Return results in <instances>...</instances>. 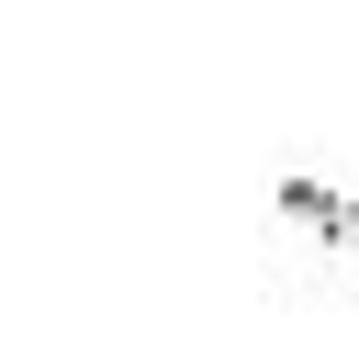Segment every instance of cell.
I'll return each instance as SVG.
<instances>
[{"label": "cell", "mask_w": 359, "mask_h": 359, "mask_svg": "<svg viewBox=\"0 0 359 359\" xmlns=\"http://www.w3.org/2000/svg\"><path fill=\"white\" fill-rule=\"evenodd\" d=\"M269 236H280L292 258H348V269H359V191H337V180H314V168H280V180H269Z\"/></svg>", "instance_id": "cell-1"}]
</instances>
